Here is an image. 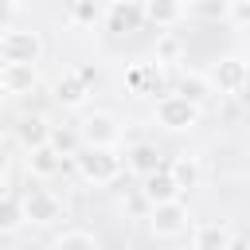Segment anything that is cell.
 I'll list each match as a JSON object with an SVG mask.
<instances>
[{
    "instance_id": "obj_18",
    "label": "cell",
    "mask_w": 250,
    "mask_h": 250,
    "mask_svg": "<svg viewBox=\"0 0 250 250\" xmlns=\"http://www.w3.org/2000/svg\"><path fill=\"white\" fill-rule=\"evenodd\" d=\"M27 172H31L35 180H51V176L62 172V156H59L51 145H43V148L27 152Z\"/></svg>"
},
{
    "instance_id": "obj_23",
    "label": "cell",
    "mask_w": 250,
    "mask_h": 250,
    "mask_svg": "<svg viewBox=\"0 0 250 250\" xmlns=\"http://www.w3.org/2000/svg\"><path fill=\"white\" fill-rule=\"evenodd\" d=\"M66 20L78 23V27H94V23L102 20V8H98L94 0H74V4L66 8Z\"/></svg>"
},
{
    "instance_id": "obj_5",
    "label": "cell",
    "mask_w": 250,
    "mask_h": 250,
    "mask_svg": "<svg viewBox=\"0 0 250 250\" xmlns=\"http://www.w3.org/2000/svg\"><path fill=\"white\" fill-rule=\"evenodd\" d=\"M191 227V211L184 199H172V203H160V207H148V234L152 238H180L188 234Z\"/></svg>"
},
{
    "instance_id": "obj_16",
    "label": "cell",
    "mask_w": 250,
    "mask_h": 250,
    "mask_svg": "<svg viewBox=\"0 0 250 250\" xmlns=\"http://www.w3.org/2000/svg\"><path fill=\"white\" fill-rule=\"evenodd\" d=\"M102 20H109V27L113 31H137L141 23H145V12H141V4H133V0H113V4H105L102 8Z\"/></svg>"
},
{
    "instance_id": "obj_10",
    "label": "cell",
    "mask_w": 250,
    "mask_h": 250,
    "mask_svg": "<svg viewBox=\"0 0 250 250\" xmlns=\"http://www.w3.org/2000/svg\"><path fill=\"white\" fill-rule=\"evenodd\" d=\"M176 94L184 98V102H191L199 113L215 102V86H211V78L203 74V70H184L180 74V86H176Z\"/></svg>"
},
{
    "instance_id": "obj_19",
    "label": "cell",
    "mask_w": 250,
    "mask_h": 250,
    "mask_svg": "<svg viewBox=\"0 0 250 250\" xmlns=\"http://www.w3.org/2000/svg\"><path fill=\"white\" fill-rule=\"evenodd\" d=\"M184 39L176 35V31H156V47H152V59H156V66H176L180 59H184Z\"/></svg>"
},
{
    "instance_id": "obj_29",
    "label": "cell",
    "mask_w": 250,
    "mask_h": 250,
    "mask_svg": "<svg viewBox=\"0 0 250 250\" xmlns=\"http://www.w3.org/2000/svg\"><path fill=\"white\" fill-rule=\"evenodd\" d=\"M4 172H8V148L0 145V188H4Z\"/></svg>"
},
{
    "instance_id": "obj_12",
    "label": "cell",
    "mask_w": 250,
    "mask_h": 250,
    "mask_svg": "<svg viewBox=\"0 0 250 250\" xmlns=\"http://www.w3.org/2000/svg\"><path fill=\"white\" fill-rule=\"evenodd\" d=\"M164 172L172 176V184L180 188V195H184V191H195V188L203 184V164H199V156H191V152L172 156V160L164 164Z\"/></svg>"
},
{
    "instance_id": "obj_6",
    "label": "cell",
    "mask_w": 250,
    "mask_h": 250,
    "mask_svg": "<svg viewBox=\"0 0 250 250\" xmlns=\"http://www.w3.org/2000/svg\"><path fill=\"white\" fill-rule=\"evenodd\" d=\"M20 215L31 227H51V223L62 219V199L55 191H47V188H27L20 195Z\"/></svg>"
},
{
    "instance_id": "obj_8",
    "label": "cell",
    "mask_w": 250,
    "mask_h": 250,
    "mask_svg": "<svg viewBox=\"0 0 250 250\" xmlns=\"http://www.w3.org/2000/svg\"><path fill=\"white\" fill-rule=\"evenodd\" d=\"M121 160H125V172H133V176H141V180H148V176L164 172V160H160L156 145H148V141L129 145V148L121 152Z\"/></svg>"
},
{
    "instance_id": "obj_1",
    "label": "cell",
    "mask_w": 250,
    "mask_h": 250,
    "mask_svg": "<svg viewBox=\"0 0 250 250\" xmlns=\"http://www.w3.org/2000/svg\"><path fill=\"white\" fill-rule=\"evenodd\" d=\"M74 164H78V176L94 188H109L125 176V160L117 148H82L74 156Z\"/></svg>"
},
{
    "instance_id": "obj_14",
    "label": "cell",
    "mask_w": 250,
    "mask_h": 250,
    "mask_svg": "<svg viewBox=\"0 0 250 250\" xmlns=\"http://www.w3.org/2000/svg\"><path fill=\"white\" fill-rule=\"evenodd\" d=\"M230 242H234V230L227 223H219V219L191 227V250H227Z\"/></svg>"
},
{
    "instance_id": "obj_9",
    "label": "cell",
    "mask_w": 250,
    "mask_h": 250,
    "mask_svg": "<svg viewBox=\"0 0 250 250\" xmlns=\"http://www.w3.org/2000/svg\"><path fill=\"white\" fill-rule=\"evenodd\" d=\"M39 86V66H20V62H0V94L23 98Z\"/></svg>"
},
{
    "instance_id": "obj_27",
    "label": "cell",
    "mask_w": 250,
    "mask_h": 250,
    "mask_svg": "<svg viewBox=\"0 0 250 250\" xmlns=\"http://www.w3.org/2000/svg\"><path fill=\"white\" fill-rule=\"evenodd\" d=\"M227 20L230 23H250V4H227Z\"/></svg>"
},
{
    "instance_id": "obj_7",
    "label": "cell",
    "mask_w": 250,
    "mask_h": 250,
    "mask_svg": "<svg viewBox=\"0 0 250 250\" xmlns=\"http://www.w3.org/2000/svg\"><path fill=\"white\" fill-rule=\"evenodd\" d=\"M215 86V94H242L250 86V62L238 55H223L211 62V70H203Z\"/></svg>"
},
{
    "instance_id": "obj_4",
    "label": "cell",
    "mask_w": 250,
    "mask_h": 250,
    "mask_svg": "<svg viewBox=\"0 0 250 250\" xmlns=\"http://www.w3.org/2000/svg\"><path fill=\"white\" fill-rule=\"evenodd\" d=\"M152 121H156L160 129H168V133H188V129L199 125V109H195L191 102H184V98L172 90V94H160V98H156Z\"/></svg>"
},
{
    "instance_id": "obj_20",
    "label": "cell",
    "mask_w": 250,
    "mask_h": 250,
    "mask_svg": "<svg viewBox=\"0 0 250 250\" xmlns=\"http://www.w3.org/2000/svg\"><path fill=\"white\" fill-rule=\"evenodd\" d=\"M156 74H160L156 62H133V66L125 70V86H129V94H148V90L156 86Z\"/></svg>"
},
{
    "instance_id": "obj_3",
    "label": "cell",
    "mask_w": 250,
    "mask_h": 250,
    "mask_svg": "<svg viewBox=\"0 0 250 250\" xmlns=\"http://www.w3.org/2000/svg\"><path fill=\"white\" fill-rule=\"evenodd\" d=\"M74 133H78L82 148H117V145H121V121H117V113H109V109H90V113H82L78 125H74Z\"/></svg>"
},
{
    "instance_id": "obj_2",
    "label": "cell",
    "mask_w": 250,
    "mask_h": 250,
    "mask_svg": "<svg viewBox=\"0 0 250 250\" xmlns=\"http://www.w3.org/2000/svg\"><path fill=\"white\" fill-rule=\"evenodd\" d=\"M43 55H47V43H43V31H35V27H8L0 35V62L39 66Z\"/></svg>"
},
{
    "instance_id": "obj_21",
    "label": "cell",
    "mask_w": 250,
    "mask_h": 250,
    "mask_svg": "<svg viewBox=\"0 0 250 250\" xmlns=\"http://www.w3.org/2000/svg\"><path fill=\"white\" fill-rule=\"evenodd\" d=\"M20 227H23V215H20V195L0 191V234H16Z\"/></svg>"
},
{
    "instance_id": "obj_17",
    "label": "cell",
    "mask_w": 250,
    "mask_h": 250,
    "mask_svg": "<svg viewBox=\"0 0 250 250\" xmlns=\"http://www.w3.org/2000/svg\"><path fill=\"white\" fill-rule=\"evenodd\" d=\"M141 195H145V203H148V207H160V203L180 199V188L172 184V176H168V172H156V176L141 180Z\"/></svg>"
},
{
    "instance_id": "obj_25",
    "label": "cell",
    "mask_w": 250,
    "mask_h": 250,
    "mask_svg": "<svg viewBox=\"0 0 250 250\" xmlns=\"http://www.w3.org/2000/svg\"><path fill=\"white\" fill-rule=\"evenodd\" d=\"M227 4H230V0H199V4H188V16H199V20H227Z\"/></svg>"
},
{
    "instance_id": "obj_15",
    "label": "cell",
    "mask_w": 250,
    "mask_h": 250,
    "mask_svg": "<svg viewBox=\"0 0 250 250\" xmlns=\"http://www.w3.org/2000/svg\"><path fill=\"white\" fill-rule=\"evenodd\" d=\"M141 12H145V23H152L156 31H172V27L188 16V8L176 4V0H145Z\"/></svg>"
},
{
    "instance_id": "obj_13",
    "label": "cell",
    "mask_w": 250,
    "mask_h": 250,
    "mask_svg": "<svg viewBox=\"0 0 250 250\" xmlns=\"http://www.w3.org/2000/svg\"><path fill=\"white\" fill-rule=\"evenodd\" d=\"M51 94H55V102H59L62 109H82V105L90 102V86L78 78V70L59 74V78H55V86H51Z\"/></svg>"
},
{
    "instance_id": "obj_30",
    "label": "cell",
    "mask_w": 250,
    "mask_h": 250,
    "mask_svg": "<svg viewBox=\"0 0 250 250\" xmlns=\"http://www.w3.org/2000/svg\"><path fill=\"white\" fill-rule=\"evenodd\" d=\"M227 250H246V246H242V242H238V238H234V242H230V246H227Z\"/></svg>"
},
{
    "instance_id": "obj_26",
    "label": "cell",
    "mask_w": 250,
    "mask_h": 250,
    "mask_svg": "<svg viewBox=\"0 0 250 250\" xmlns=\"http://www.w3.org/2000/svg\"><path fill=\"white\" fill-rule=\"evenodd\" d=\"M16 16H20V4H12V0H0V35L16 23Z\"/></svg>"
},
{
    "instance_id": "obj_24",
    "label": "cell",
    "mask_w": 250,
    "mask_h": 250,
    "mask_svg": "<svg viewBox=\"0 0 250 250\" xmlns=\"http://www.w3.org/2000/svg\"><path fill=\"white\" fill-rule=\"evenodd\" d=\"M51 148L66 160V156H78L82 152V141H78L74 129H51Z\"/></svg>"
},
{
    "instance_id": "obj_11",
    "label": "cell",
    "mask_w": 250,
    "mask_h": 250,
    "mask_svg": "<svg viewBox=\"0 0 250 250\" xmlns=\"http://www.w3.org/2000/svg\"><path fill=\"white\" fill-rule=\"evenodd\" d=\"M51 129H55V125H51L43 113H23L20 125H16V141H20L23 152H35V148L51 145Z\"/></svg>"
},
{
    "instance_id": "obj_28",
    "label": "cell",
    "mask_w": 250,
    "mask_h": 250,
    "mask_svg": "<svg viewBox=\"0 0 250 250\" xmlns=\"http://www.w3.org/2000/svg\"><path fill=\"white\" fill-rule=\"evenodd\" d=\"M78 78H82L86 86H94V78H98V70H94V66H78Z\"/></svg>"
},
{
    "instance_id": "obj_22",
    "label": "cell",
    "mask_w": 250,
    "mask_h": 250,
    "mask_svg": "<svg viewBox=\"0 0 250 250\" xmlns=\"http://www.w3.org/2000/svg\"><path fill=\"white\" fill-rule=\"evenodd\" d=\"M51 250H102V242H98L90 230H62V234L51 242Z\"/></svg>"
}]
</instances>
